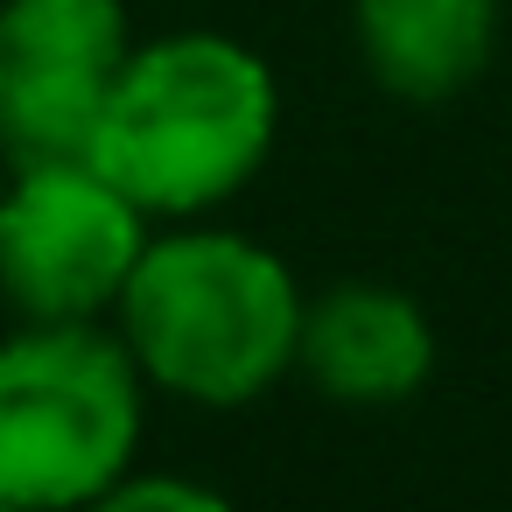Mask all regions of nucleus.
<instances>
[{
    "label": "nucleus",
    "instance_id": "1",
    "mask_svg": "<svg viewBox=\"0 0 512 512\" xmlns=\"http://www.w3.org/2000/svg\"><path fill=\"white\" fill-rule=\"evenodd\" d=\"M302 309L309 288L267 239L218 218H190L155 225L113 309V330L162 400L232 414L295 379Z\"/></svg>",
    "mask_w": 512,
    "mask_h": 512
},
{
    "label": "nucleus",
    "instance_id": "5",
    "mask_svg": "<svg viewBox=\"0 0 512 512\" xmlns=\"http://www.w3.org/2000/svg\"><path fill=\"white\" fill-rule=\"evenodd\" d=\"M134 57L127 0H0V155L78 162Z\"/></svg>",
    "mask_w": 512,
    "mask_h": 512
},
{
    "label": "nucleus",
    "instance_id": "7",
    "mask_svg": "<svg viewBox=\"0 0 512 512\" xmlns=\"http://www.w3.org/2000/svg\"><path fill=\"white\" fill-rule=\"evenodd\" d=\"M505 29V0H351V50L365 78L400 106L463 99Z\"/></svg>",
    "mask_w": 512,
    "mask_h": 512
},
{
    "label": "nucleus",
    "instance_id": "4",
    "mask_svg": "<svg viewBox=\"0 0 512 512\" xmlns=\"http://www.w3.org/2000/svg\"><path fill=\"white\" fill-rule=\"evenodd\" d=\"M155 218L99 162H22L0 190V302L15 323H113Z\"/></svg>",
    "mask_w": 512,
    "mask_h": 512
},
{
    "label": "nucleus",
    "instance_id": "3",
    "mask_svg": "<svg viewBox=\"0 0 512 512\" xmlns=\"http://www.w3.org/2000/svg\"><path fill=\"white\" fill-rule=\"evenodd\" d=\"M148 393L113 323H15L0 337V498L92 512L141 463Z\"/></svg>",
    "mask_w": 512,
    "mask_h": 512
},
{
    "label": "nucleus",
    "instance_id": "6",
    "mask_svg": "<svg viewBox=\"0 0 512 512\" xmlns=\"http://www.w3.org/2000/svg\"><path fill=\"white\" fill-rule=\"evenodd\" d=\"M435 365H442L435 316L400 281H365V274L330 281L302 309L295 379H309L337 407H358V414L407 407L435 379Z\"/></svg>",
    "mask_w": 512,
    "mask_h": 512
},
{
    "label": "nucleus",
    "instance_id": "8",
    "mask_svg": "<svg viewBox=\"0 0 512 512\" xmlns=\"http://www.w3.org/2000/svg\"><path fill=\"white\" fill-rule=\"evenodd\" d=\"M92 512H239L218 484H204V477H190V470H127Z\"/></svg>",
    "mask_w": 512,
    "mask_h": 512
},
{
    "label": "nucleus",
    "instance_id": "2",
    "mask_svg": "<svg viewBox=\"0 0 512 512\" xmlns=\"http://www.w3.org/2000/svg\"><path fill=\"white\" fill-rule=\"evenodd\" d=\"M281 141V78L274 64L218 29H169L134 43L92 155L155 225L218 218Z\"/></svg>",
    "mask_w": 512,
    "mask_h": 512
},
{
    "label": "nucleus",
    "instance_id": "9",
    "mask_svg": "<svg viewBox=\"0 0 512 512\" xmlns=\"http://www.w3.org/2000/svg\"><path fill=\"white\" fill-rule=\"evenodd\" d=\"M0 512H15V505H8V498H0Z\"/></svg>",
    "mask_w": 512,
    "mask_h": 512
}]
</instances>
